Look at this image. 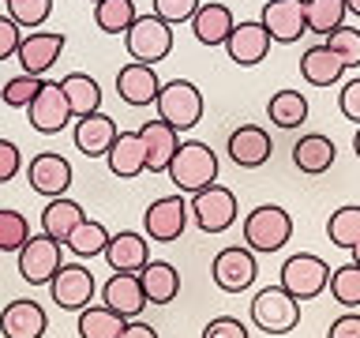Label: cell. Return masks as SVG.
<instances>
[{"mask_svg": "<svg viewBox=\"0 0 360 338\" xmlns=\"http://www.w3.org/2000/svg\"><path fill=\"white\" fill-rule=\"evenodd\" d=\"M154 109H158V120H165L169 128L191 132L202 120L207 101H202V90L191 83V79H169V83H162V90H158Z\"/></svg>", "mask_w": 360, "mask_h": 338, "instance_id": "7a4b0ae2", "label": "cell"}, {"mask_svg": "<svg viewBox=\"0 0 360 338\" xmlns=\"http://www.w3.org/2000/svg\"><path fill=\"white\" fill-rule=\"evenodd\" d=\"M49 293H53L56 308H64V312H83L86 304L94 301L98 282H94V275H90L83 263H60V270H56L53 282H49Z\"/></svg>", "mask_w": 360, "mask_h": 338, "instance_id": "8fae6325", "label": "cell"}, {"mask_svg": "<svg viewBox=\"0 0 360 338\" xmlns=\"http://www.w3.org/2000/svg\"><path fill=\"white\" fill-rule=\"evenodd\" d=\"M135 19H139L135 0H98L94 4V23L101 34H124Z\"/></svg>", "mask_w": 360, "mask_h": 338, "instance_id": "d590c367", "label": "cell"}, {"mask_svg": "<svg viewBox=\"0 0 360 338\" xmlns=\"http://www.w3.org/2000/svg\"><path fill=\"white\" fill-rule=\"evenodd\" d=\"M188 218H191V207H188L184 192H176V196H162V199H154L150 207L143 211V233H146V241L173 244V241L184 237Z\"/></svg>", "mask_w": 360, "mask_h": 338, "instance_id": "52a82bcc", "label": "cell"}, {"mask_svg": "<svg viewBox=\"0 0 360 338\" xmlns=\"http://www.w3.org/2000/svg\"><path fill=\"white\" fill-rule=\"evenodd\" d=\"M19 169H22V151L11 139H0V184L15 180Z\"/></svg>", "mask_w": 360, "mask_h": 338, "instance_id": "f6af8a7d", "label": "cell"}, {"mask_svg": "<svg viewBox=\"0 0 360 338\" xmlns=\"http://www.w3.org/2000/svg\"><path fill=\"white\" fill-rule=\"evenodd\" d=\"M124 315L105 308V304H86L79 312V338H120L124 331Z\"/></svg>", "mask_w": 360, "mask_h": 338, "instance_id": "1f68e13d", "label": "cell"}, {"mask_svg": "<svg viewBox=\"0 0 360 338\" xmlns=\"http://www.w3.org/2000/svg\"><path fill=\"white\" fill-rule=\"evenodd\" d=\"M94 4H98V0H94Z\"/></svg>", "mask_w": 360, "mask_h": 338, "instance_id": "f5cc1de1", "label": "cell"}, {"mask_svg": "<svg viewBox=\"0 0 360 338\" xmlns=\"http://www.w3.org/2000/svg\"><path fill=\"white\" fill-rule=\"evenodd\" d=\"M225 151H229L233 165L240 169H259L270 162V154H274V143H270L266 128H259V124H240V128L229 132V143H225Z\"/></svg>", "mask_w": 360, "mask_h": 338, "instance_id": "e0dca14e", "label": "cell"}, {"mask_svg": "<svg viewBox=\"0 0 360 338\" xmlns=\"http://www.w3.org/2000/svg\"><path fill=\"white\" fill-rule=\"evenodd\" d=\"M109 173L120 177V180H135L139 173H146V146H143V135L139 132H117L109 154Z\"/></svg>", "mask_w": 360, "mask_h": 338, "instance_id": "603a6c76", "label": "cell"}, {"mask_svg": "<svg viewBox=\"0 0 360 338\" xmlns=\"http://www.w3.org/2000/svg\"><path fill=\"white\" fill-rule=\"evenodd\" d=\"M252 323L263 334H289L300 323V301L281 286H266L252 297Z\"/></svg>", "mask_w": 360, "mask_h": 338, "instance_id": "277c9868", "label": "cell"}, {"mask_svg": "<svg viewBox=\"0 0 360 338\" xmlns=\"http://www.w3.org/2000/svg\"><path fill=\"white\" fill-rule=\"evenodd\" d=\"M117 120L109 113H90V117H79L75 128H72V139H75V151L83 158H105L112 139H117Z\"/></svg>", "mask_w": 360, "mask_h": 338, "instance_id": "d6986e66", "label": "cell"}, {"mask_svg": "<svg viewBox=\"0 0 360 338\" xmlns=\"http://www.w3.org/2000/svg\"><path fill=\"white\" fill-rule=\"evenodd\" d=\"M202 338H252V334H248V327L236 315H218V320L202 327Z\"/></svg>", "mask_w": 360, "mask_h": 338, "instance_id": "7bdbcfd3", "label": "cell"}, {"mask_svg": "<svg viewBox=\"0 0 360 338\" xmlns=\"http://www.w3.org/2000/svg\"><path fill=\"white\" fill-rule=\"evenodd\" d=\"M259 275V263H255V252L248 244H229L214 256L210 263V278L214 286L225 289V293H244L252 289V282Z\"/></svg>", "mask_w": 360, "mask_h": 338, "instance_id": "9c48e42d", "label": "cell"}, {"mask_svg": "<svg viewBox=\"0 0 360 338\" xmlns=\"http://www.w3.org/2000/svg\"><path fill=\"white\" fill-rule=\"evenodd\" d=\"M349 8L345 0H304V19H308V34L326 38L330 30H338L345 23Z\"/></svg>", "mask_w": 360, "mask_h": 338, "instance_id": "d6a6232c", "label": "cell"}, {"mask_svg": "<svg viewBox=\"0 0 360 338\" xmlns=\"http://www.w3.org/2000/svg\"><path fill=\"white\" fill-rule=\"evenodd\" d=\"M109 237H112V233H109L101 222H94V218H83V222H79L75 230H72V237L64 241V248H72V252H75L79 259H86V256L94 259V256H105Z\"/></svg>", "mask_w": 360, "mask_h": 338, "instance_id": "836d02e7", "label": "cell"}, {"mask_svg": "<svg viewBox=\"0 0 360 338\" xmlns=\"http://www.w3.org/2000/svg\"><path fill=\"white\" fill-rule=\"evenodd\" d=\"M165 177L176 184V192L195 196L199 188H207V184L218 180V154H214L207 143H199V139H184L176 146V154H173V162H169Z\"/></svg>", "mask_w": 360, "mask_h": 338, "instance_id": "6da1fadb", "label": "cell"}, {"mask_svg": "<svg viewBox=\"0 0 360 338\" xmlns=\"http://www.w3.org/2000/svg\"><path fill=\"white\" fill-rule=\"evenodd\" d=\"M338 109H342L345 120L360 124V75L349 79V83H342V90H338Z\"/></svg>", "mask_w": 360, "mask_h": 338, "instance_id": "ee69618b", "label": "cell"}, {"mask_svg": "<svg viewBox=\"0 0 360 338\" xmlns=\"http://www.w3.org/2000/svg\"><path fill=\"white\" fill-rule=\"evenodd\" d=\"M8 15L19 23L22 30H38L45 19L53 15V0H4Z\"/></svg>", "mask_w": 360, "mask_h": 338, "instance_id": "ab89813d", "label": "cell"}, {"mask_svg": "<svg viewBox=\"0 0 360 338\" xmlns=\"http://www.w3.org/2000/svg\"><path fill=\"white\" fill-rule=\"evenodd\" d=\"M345 8L353 11V15H360V0H345Z\"/></svg>", "mask_w": 360, "mask_h": 338, "instance_id": "f907efd6", "label": "cell"}, {"mask_svg": "<svg viewBox=\"0 0 360 338\" xmlns=\"http://www.w3.org/2000/svg\"><path fill=\"white\" fill-rule=\"evenodd\" d=\"M72 177H75V173H72V162H68L64 154H56V151L34 154L30 165H27L30 188L38 192V196H45V199L68 196V188H72Z\"/></svg>", "mask_w": 360, "mask_h": 338, "instance_id": "5bb4252c", "label": "cell"}, {"mask_svg": "<svg viewBox=\"0 0 360 338\" xmlns=\"http://www.w3.org/2000/svg\"><path fill=\"white\" fill-rule=\"evenodd\" d=\"M326 282H330V267H326L319 256H311V252H297V256H289L285 263H281L278 286L285 293H292V297L304 304V301L319 297V293L326 289Z\"/></svg>", "mask_w": 360, "mask_h": 338, "instance_id": "ba28073f", "label": "cell"}, {"mask_svg": "<svg viewBox=\"0 0 360 338\" xmlns=\"http://www.w3.org/2000/svg\"><path fill=\"white\" fill-rule=\"evenodd\" d=\"M27 117H30V128H34V132H41V135H60L68 124L75 120V113H72V106H68L60 83H49V79H45L41 90H38V98L27 106Z\"/></svg>", "mask_w": 360, "mask_h": 338, "instance_id": "7c38bea8", "label": "cell"}, {"mask_svg": "<svg viewBox=\"0 0 360 338\" xmlns=\"http://www.w3.org/2000/svg\"><path fill=\"white\" fill-rule=\"evenodd\" d=\"M353 263H356V267H360V244H356V248H353Z\"/></svg>", "mask_w": 360, "mask_h": 338, "instance_id": "816d5d0a", "label": "cell"}, {"mask_svg": "<svg viewBox=\"0 0 360 338\" xmlns=\"http://www.w3.org/2000/svg\"><path fill=\"white\" fill-rule=\"evenodd\" d=\"M105 263L112 270H139L150 263V241H146V233H135V230H120L109 237L105 244Z\"/></svg>", "mask_w": 360, "mask_h": 338, "instance_id": "7402d4cb", "label": "cell"}, {"mask_svg": "<svg viewBox=\"0 0 360 338\" xmlns=\"http://www.w3.org/2000/svg\"><path fill=\"white\" fill-rule=\"evenodd\" d=\"M45 79L41 75H27V72H19V75H11L4 87H0V101H4L8 109H27L34 98H38V90H41Z\"/></svg>", "mask_w": 360, "mask_h": 338, "instance_id": "74e56055", "label": "cell"}, {"mask_svg": "<svg viewBox=\"0 0 360 338\" xmlns=\"http://www.w3.org/2000/svg\"><path fill=\"white\" fill-rule=\"evenodd\" d=\"M19 278L30 282V286H49L53 275L60 270V241L45 233H30V241L19 248Z\"/></svg>", "mask_w": 360, "mask_h": 338, "instance_id": "30bf717a", "label": "cell"}, {"mask_svg": "<svg viewBox=\"0 0 360 338\" xmlns=\"http://www.w3.org/2000/svg\"><path fill=\"white\" fill-rule=\"evenodd\" d=\"M353 154L360 158V124H356V135H353Z\"/></svg>", "mask_w": 360, "mask_h": 338, "instance_id": "681fc988", "label": "cell"}, {"mask_svg": "<svg viewBox=\"0 0 360 338\" xmlns=\"http://www.w3.org/2000/svg\"><path fill=\"white\" fill-rule=\"evenodd\" d=\"M289 241H292V218L278 203H263L244 218V244L252 252L270 256V252H281Z\"/></svg>", "mask_w": 360, "mask_h": 338, "instance_id": "3957f363", "label": "cell"}, {"mask_svg": "<svg viewBox=\"0 0 360 338\" xmlns=\"http://www.w3.org/2000/svg\"><path fill=\"white\" fill-rule=\"evenodd\" d=\"M120 338H158V331L150 323H143V320H128L124 331H120Z\"/></svg>", "mask_w": 360, "mask_h": 338, "instance_id": "c3c4849f", "label": "cell"}, {"mask_svg": "<svg viewBox=\"0 0 360 338\" xmlns=\"http://www.w3.org/2000/svg\"><path fill=\"white\" fill-rule=\"evenodd\" d=\"M158 90H162V79H158L154 64H139V61H128L117 72V94L120 101L143 109V106H154Z\"/></svg>", "mask_w": 360, "mask_h": 338, "instance_id": "ffe728a7", "label": "cell"}, {"mask_svg": "<svg viewBox=\"0 0 360 338\" xmlns=\"http://www.w3.org/2000/svg\"><path fill=\"white\" fill-rule=\"evenodd\" d=\"M236 19H233V8L229 4H218V0H207L199 4V11L191 15V34H195L199 45H225V38L233 34Z\"/></svg>", "mask_w": 360, "mask_h": 338, "instance_id": "cb8c5ba5", "label": "cell"}, {"mask_svg": "<svg viewBox=\"0 0 360 338\" xmlns=\"http://www.w3.org/2000/svg\"><path fill=\"white\" fill-rule=\"evenodd\" d=\"M326 237H330V244L345 248V252H353L360 244V207L356 203H345V207H338L326 218Z\"/></svg>", "mask_w": 360, "mask_h": 338, "instance_id": "e575fe53", "label": "cell"}, {"mask_svg": "<svg viewBox=\"0 0 360 338\" xmlns=\"http://www.w3.org/2000/svg\"><path fill=\"white\" fill-rule=\"evenodd\" d=\"M202 0H150V11L169 27H180V23H191V15L199 11Z\"/></svg>", "mask_w": 360, "mask_h": 338, "instance_id": "b9f144b4", "label": "cell"}, {"mask_svg": "<svg viewBox=\"0 0 360 338\" xmlns=\"http://www.w3.org/2000/svg\"><path fill=\"white\" fill-rule=\"evenodd\" d=\"M30 241V222L22 211L0 207V252H19Z\"/></svg>", "mask_w": 360, "mask_h": 338, "instance_id": "f35d334b", "label": "cell"}, {"mask_svg": "<svg viewBox=\"0 0 360 338\" xmlns=\"http://www.w3.org/2000/svg\"><path fill=\"white\" fill-rule=\"evenodd\" d=\"M259 23L266 27L270 42L292 45L308 34V19H304V0H266Z\"/></svg>", "mask_w": 360, "mask_h": 338, "instance_id": "9a60e30c", "label": "cell"}, {"mask_svg": "<svg viewBox=\"0 0 360 338\" xmlns=\"http://www.w3.org/2000/svg\"><path fill=\"white\" fill-rule=\"evenodd\" d=\"M124 49H128L131 61L139 64H162L169 53H173V27L162 23L150 11V15H139L124 30Z\"/></svg>", "mask_w": 360, "mask_h": 338, "instance_id": "5b68a950", "label": "cell"}, {"mask_svg": "<svg viewBox=\"0 0 360 338\" xmlns=\"http://www.w3.org/2000/svg\"><path fill=\"white\" fill-rule=\"evenodd\" d=\"M266 117L274 128H285V132L300 128V124L308 120V98H304L300 90H274L266 101Z\"/></svg>", "mask_w": 360, "mask_h": 338, "instance_id": "4dcf8cb0", "label": "cell"}, {"mask_svg": "<svg viewBox=\"0 0 360 338\" xmlns=\"http://www.w3.org/2000/svg\"><path fill=\"white\" fill-rule=\"evenodd\" d=\"M225 53H229V61H233L236 68H255V64H263L266 53H270V34H266V27H263L259 19L236 23L233 34L225 38Z\"/></svg>", "mask_w": 360, "mask_h": 338, "instance_id": "2e32d148", "label": "cell"}, {"mask_svg": "<svg viewBox=\"0 0 360 338\" xmlns=\"http://www.w3.org/2000/svg\"><path fill=\"white\" fill-rule=\"evenodd\" d=\"M49 331V315L38 301H11L0 312V334L4 338H41Z\"/></svg>", "mask_w": 360, "mask_h": 338, "instance_id": "44dd1931", "label": "cell"}, {"mask_svg": "<svg viewBox=\"0 0 360 338\" xmlns=\"http://www.w3.org/2000/svg\"><path fill=\"white\" fill-rule=\"evenodd\" d=\"M139 135L146 146V173H165L173 154H176V146H180V132L169 128L165 120H146L139 128Z\"/></svg>", "mask_w": 360, "mask_h": 338, "instance_id": "484cf974", "label": "cell"}, {"mask_svg": "<svg viewBox=\"0 0 360 338\" xmlns=\"http://www.w3.org/2000/svg\"><path fill=\"white\" fill-rule=\"evenodd\" d=\"M326 338H360V312H345L330 323Z\"/></svg>", "mask_w": 360, "mask_h": 338, "instance_id": "7dc6e473", "label": "cell"}, {"mask_svg": "<svg viewBox=\"0 0 360 338\" xmlns=\"http://www.w3.org/2000/svg\"><path fill=\"white\" fill-rule=\"evenodd\" d=\"M19 42H22V27L11 15H0V61L19 53Z\"/></svg>", "mask_w": 360, "mask_h": 338, "instance_id": "bcb514c9", "label": "cell"}, {"mask_svg": "<svg viewBox=\"0 0 360 338\" xmlns=\"http://www.w3.org/2000/svg\"><path fill=\"white\" fill-rule=\"evenodd\" d=\"M300 75H304L308 87H334V83H342L345 64L334 49L311 45V49H304V56H300Z\"/></svg>", "mask_w": 360, "mask_h": 338, "instance_id": "4316f807", "label": "cell"}, {"mask_svg": "<svg viewBox=\"0 0 360 338\" xmlns=\"http://www.w3.org/2000/svg\"><path fill=\"white\" fill-rule=\"evenodd\" d=\"M188 207H191V222H195L202 233H210V237L225 233V230L236 222V214H240L233 188L218 184V180H214V184H207V188H199L195 196H191Z\"/></svg>", "mask_w": 360, "mask_h": 338, "instance_id": "8992f818", "label": "cell"}, {"mask_svg": "<svg viewBox=\"0 0 360 338\" xmlns=\"http://www.w3.org/2000/svg\"><path fill=\"white\" fill-rule=\"evenodd\" d=\"M139 282H143L146 304H173L180 297V270L165 263V259H150L139 270Z\"/></svg>", "mask_w": 360, "mask_h": 338, "instance_id": "83f0119b", "label": "cell"}, {"mask_svg": "<svg viewBox=\"0 0 360 338\" xmlns=\"http://www.w3.org/2000/svg\"><path fill=\"white\" fill-rule=\"evenodd\" d=\"M101 304L112 312H120L124 320H139V312L146 308V293L135 270H112V278L101 286Z\"/></svg>", "mask_w": 360, "mask_h": 338, "instance_id": "ac0fdd59", "label": "cell"}, {"mask_svg": "<svg viewBox=\"0 0 360 338\" xmlns=\"http://www.w3.org/2000/svg\"><path fill=\"white\" fill-rule=\"evenodd\" d=\"M64 45H68V38L60 30H22L15 61L27 75H45L56 61H60Z\"/></svg>", "mask_w": 360, "mask_h": 338, "instance_id": "4fadbf2b", "label": "cell"}, {"mask_svg": "<svg viewBox=\"0 0 360 338\" xmlns=\"http://www.w3.org/2000/svg\"><path fill=\"white\" fill-rule=\"evenodd\" d=\"M330 297L342 304V308H360V267L349 259V263L330 270V282H326Z\"/></svg>", "mask_w": 360, "mask_h": 338, "instance_id": "8d00e7d4", "label": "cell"}, {"mask_svg": "<svg viewBox=\"0 0 360 338\" xmlns=\"http://www.w3.org/2000/svg\"><path fill=\"white\" fill-rule=\"evenodd\" d=\"M334 158H338V146H334L330 135L308 132V135H300V139L292 143V165H297L300 173H308V177H323L326 169L334 165Z\"/></svg>", "mask_w": 360, "mask_h": 338, "instance_id": "d4e9b609", "label": "cell"}, {"mask_svg": "<svg viewBox=\"0 0 360 338\" xmlns=\"http://www.w3.org/2000/svg\"><path fill=\"white\" fill-rule=\"evenodd\" d=\"M60 90H64L68 106H72V113H75V120H79V117H90V113L101 109V87H98L94 75L72 72V75L60 79Z\"/></svg>", "mask_w": 360, "mask_h": 338, "instance_id": "f546056e", "label": "cell"}, {"mask_svg": "<svg viewBox=\"0 0 360 338\" xmlns=\"http://www.w3.org/2000/svg\"><path fill=\"white\" fill-rule=\"evenodd\" d=\"M86 218V211L79 207L75 199H68V196H56V199H49L45 203V211H41V233L45 237H53V241H68L72 237V230L79 222Z\"/></svg>", "mask_w": 360, "mask_h": 338, "instance_id": "f1b7e54d", "label": "cell"}, {"mask_svg": "<svg viewBox=\"0 0 360 338\" xmlns=\"http://www.w3.org/2000/svg\"><path fill=\"white\" fill-rule=\"evenodd\" d=\"M326 49H334L338 56H342V64L345 68H360V27H338V30H330L326 34Z\"/></svg>", "mask_w": 360, "mask_h": 338, "instance_id": "60d3db41", "label": "cell"}]
</instances>
